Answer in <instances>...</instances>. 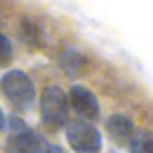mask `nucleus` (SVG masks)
Wrapping results in <instances>:
<instances>
[{
	"instance_id": "1",
	"label": "nucleus",
	"mask_w": 153,
	"mask_h": 153,
	"mask_svg": "<svg viewBox=\"0 0 153 153\" xmlns=\"http://www.w3.org/2000/svg\"><path fill=\"white\" fill-rule=\"evenodd\" d=\"M41 120L48 128L56 131L68 122V97L59 86H50L41 97Z\"/></svg>"
},
{
	"instance_id": "2",
	"label": "nucleus",
	"mask_w": 153,
	"mask_h": 153,
	"mask_svg": "<svg viewBox=\"0 0 153 153\" xmlns=\"http://www.w3.org/2000/svg\"><path fill=\"white\" fill-rule=\"evenodd\" d=\"M2 92L7 95V99L16 106V108L25 110L34 104V83L23 70H9L5 76H2Z\"/></svg>"
},
{
	"instance_id": "3",
	"label": "nucleus",
	"mask_w": 153,
	"mask_h": 153,
	"mask_svg": "<svg viewBox=\"0 0 153 153\" xmlns=\"http://www.w3.org/2000/svg\"><path fill=\"white\" fill-rule=\"evenodd\" d=\"M65 135H68V144L74 149V153H99L101 151L99 131L83 120L70 122Z\"/></svg>"
},
{
	"instance_id": "4",
	"label": "nucleus",
	"mask_w": 153,
	"mask_h": 153,
	"mask_svg": "<svg viewBox=\"0 0 153 153\" xmlns=\"http://www.w3.org/2000/svg\"><path fill=\"white\" fill-rule=\"evenodd\" d=\"M7 151L9 153H56L52 144H48L41 135L32 133L29 128L16 131L7 142Z\"/></svg>"
},
{
	"instance_id": "5",
	"label": "nucleus",
	"mask_w": 153,
	"mask_h": 153,
	"mask_svg": "<svg viewBox=\"0 0 153 153\" xmlns=\"http://www.w3.org/2000/svg\"><path fill=\"white\" fill-rule=\"evenodd\" d=\"M70 104H72V108L81 115V117H86V120H97V117H99V101L83 86H72Z\"/></svg>"
},
{
	"instance_id": "6",
	"label": "nucleus",
	"mask_w": 153,
	"mask_h": 153,
	"mask_svg": "<svg viewBox=\"0 0 153 153\" xmlns=\"http://www.w3.org/2000/svg\"><path fill=\"white\" fill-rule=\"evenodd\" d=\"M106 128L117 144H131V140L135 135V126L126 115H110L108 122H106Z\"/></svg>"
},
{
	"instance_id": "7",
	"label": "nucleus",
	"mask_w": 153,
	"mask_h": 153,
	"mask_svg": "<svg viewBox=\"0 0 153 153\" xmlns=\"http://www.w3.org/2000/svg\"><path fill=\"white\" fill-rule=\"evenodd\" d=\"M131 153H153V135L151 133H135L131 140Z\"/></svg>"
},
{
	"instance_id": "8",
	"label": "nucleus",
	"mask_w": 153,
	"mask_h": 153,
	"mask_svg": "<svg viewBox=\"0 0 153 153\" xmlns=\"http://www.w3.org/2000/svg\"><path fill=\"white\" fill-rule=\"evenodd\" d=\"M83 63H86V59L81 54H74V52H63L61 54V65L65 68V72L70 76H76V72H79V68Z\"/></svg>"
},
{
	"instance_id": "9",
	"label": "nucleus",
	"mask_w": 153,
	"mask_h": 153,
	"mask_svg": "<svg viewBox=\"0 0 153 153\" xmlns=\"http://www.w3.org/2000/svg\"><path fill=\"white\" fill-rule=\"evenodd\" d=\"M11 61V43L5 34H0V65H7Z\"/></svg>"
},
{
	"instance_id": "10",
	"label": "nucleus",
	"mask_w": 153,
	"mask_h": 153,
	"mask_svg": "<svg viewBox=\"0 0 153 153\" xmlns=\"http://www.w3.org/2000/svg\"><path fill=\"white\" fill-rule=\"evenodd\" d=\"M0 128H5V115H2V108H0Z\"/></svg>"
}]
</instances>
